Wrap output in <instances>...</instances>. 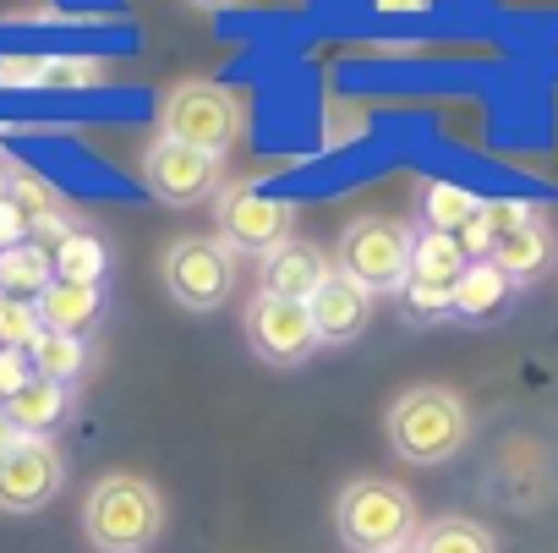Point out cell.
Listing matches in <instances>:
<instances>
[{
  "mask_svg": "<svg viewBox=\"0 0 558 553\" xmlns=\"http://www.w3.org/2000/svg\"><path fill=\"white\" fill-rule=\"evenodd\" d=\"M83 537L94 553H148L165 537V493L137 471H110L83 498Z\"/></svg>",
  "mask_w": 558,
  "mask_h": 553,
  "instance_id": "6da1fadb",
  "label": "cell"
},
{
  "mask_svg": "<svg viewBox=\"0 0 558 553\" xmlns=\"http://www.w3.org/2000/svg\"><path fill=\"white\" fill-rule=\"evenodd\" d=\"M389 449L411 466H444L465 449L471 438V411L449 384H411L395 395L389 417H384Z\"/></svg>",
  "mask_w": 558,
  "mask_h": 553,
  "instance_id": "7a4b0ae2",
  "label": "cell"
},
{
  "mask_svg": "<svg viewBox=\"0 0 558 553\" xmlns=\"http://www.w3.org/2000/svg\"><path fill=\"white\" fill-rule=\"evenodd\" d=\"M335 531L351 553H400L422 531V509L395 477H351L335 498Z\"/></svg>",
  "mask_w": 558,
  "mask_h": 553,
  "instance_id": "3957f363",
  "label": "cell"
},
{
  "mask_svg": "<svg viewBox=\"0 0 558 553\" xmlns=\"http://www.w3.org/2000/svg\"><path fill=\"white\" fill-rule=\"evenodd\" d=\"M411 247H416V225H405L395 214H362V219L345 225L335 268L351 274L356 286H367L373 297L378 291H405V280H411Z\"/></svg>",
  "mask_w": 558,
  "mask_h": 553,
  "instance_id": "277c9868",
  "label": "cell"
},
{
  "mask_svg": "<svg viewBox=\"0 0 558 553\" xmlns=\"http://www.w3.org/2000/svg\"><path fill=\"white\" fill-rule=\"evenodd\" d=\"M159 137H175V143L203 148V154L219 159V154L241 137V105H235V94H225L219 83L186 77V83H175V88L159 99Z\"/></svg>",
  "mask_w": 558,
  "mask_h": 553,
  "instance_id": "5b68a950",
  "label": "cell"
},
{
  "mask_svg": "<svg viewBox=\"0 0 558 553\" xmlns=\"http://www.w3.org/2000/svg\"><path fill=\"white\" fill-rule=\"evenodd\" d=\"M214 225H219V241L230 252H252V257H268L286 241H296V203L274 197L263 187H219L214 192Z\"/></svg>",
  "mask_w": 558,
  "mask_h": 553,
  "instance_id": "8992f818",
  "label": "cell"
},
{
  "mask_svg": "<svg viewBox=\"0 0 558 553\" xmlns=\"http://www.w3.org/2000/svg\"><path fill=\"white\" fill-rule=\"evenodd\" d=\"M165 291L186 313H214L235 291V252L219 236H181L165 252Z\"/></svg>",
  "mask_w": 558,
  "mask_h": 553,
  "instance_id": "52a82bcc",
  "label": "cell"
},
{
  "mask_svg": "<svg viewBox=\"0 0 558 553\" xmlns=\"http://www.w3.org/2000/svg\"><path fill=\"white\" fill-rule=\"evenodd\" d=\"M66 482V460L56 438H17L0 455V509L7 515H34L45 509Z\"/></svg>",
  "mask_w": 558,
  "mask_h": 553,
  "instance_id": "ba28073f",
  "label": "cell"
},
{
  "mask_svg": "<svg viewBox=\"0 0 558 553\" xmlns=\"http://www.w3.org/2000/svg\"><path fill=\"white\" fill-rule=\"evenodd\" d=\"M246 340L268 368H302L318 351V329L307 302H279V297H252L246 308Z\"/></svg>",
  "mask_w": 558,
  "mask_h": 553,
  "instance_id": "9c48e42d",
  "label": "cell"
},
{
  "mask_svg": "<svg viewBox=\"0 0 558 553\" xmlns=\"http://www.w3.org/2000/svg\"><path fill=\"white\" fill-rule=\"evenodd\" d=\"M143 181L159 203L170 208H192L203 203L208 192H219V159L203 154V148H186L175 137H154L148 154H143Z\"/></svg>",
  "mask_w": 558,
  "mask_h": 553,
  "instance_id": "30bf717a",
  "label": "cell"
},
{
  "mask_svg": "<svg viewBox=\"0 0 558 553\" xmlns=\"http://www.w3.org/2000/svg\"><path fill=\"white\" fill-rule=\"evenodd\" d=\"M307 313H313L318 346H351V340H362L367 324H373V291L335 268L329 280L318 286V297L307 302Z\"/></svg>",
  "mask_w": 558,
  "mask_h": 553,
  "instance_id": "8fae6325",
  "label": "cell"
},
{
  "mask_svg": "<svg viewBox=\"0 0 558 553\" xmlns=\"http://www.w3.org/2000/svg\"><path fill=\"white\" fill-rule=\"evenodd\" d=\"M329 274H335V263H329L324 247H313V241H286L279 252L263 257L257 291H263V297H279V302H313Z\"/></svg>",
  "mask_w": 558,
  "mask_h": 553,
  "instance_id": "7c38bea8",
  "label": "cell"
},
{
  "mask_svg": "<svg viewBox=\"0 0 558 553\" xmlns=\"http://www.w3.org/2000/svg\"><path fill=\"white\" fill-rule=\"evenodd\" d=\"M39 324L50 335H88L105 313V286H77V280H50V291L34 302Z\"/></svg>",
  "mask_w": 558,
  "mask_h": 553,
  "instance_id": "4fadbf2b",
  "label": "cell"
},
{
  "mask_svg": "<svg viewBox=\"0 0 558 553\" xmlns=\"http://www.w3.org/2000/svg\"><path fill=\"white\" fill-rule=\"evenodd\" d=\"M553 257H558V241H553V225L536 214L531 225H520L514 236H504L498 241V252H493V263L509 274L514 286H531V280H542V274L553 268Z\"/></svg>",
  "mask_w": 558,
  "mask_h": 553,
  "instance_id": "5bb4252c",
  "label": "cell"
},
{
  "mask_svg": "<svg viewBox=\"0 0 558 553\" xmlns=\"http://www.w3.org/2000/svg\"><path fill=\"white\" fill-rule=\"evenodd\" d=\"M536 219V208H525V203H509V197H493V203H482V214L454 236V247H460V257L465 263H487L493 252H498V241L504 236H514L520 225H531Z\"/></svg>",
  "mask_w": 558,
  "mask_h": 553,
  "instance_id": "9a60e30c",
  "label": "cell"
},
{
  "mask_svg": "<svg viewBox=\"0 0 558 553\" xmlns=\"http://www.w3.org/2000/svg\"><path fill=\"white\" fill-rule=\"evenodd\" d=\"M72 406H77V395H72L66 384H50V378H39V373H34V384L7 406V417L17 422V433H23V438H50V433L72 417Z\"/></svg>",
  "mask_w": 558,
  "mask_h": 553,
  "instance_id": "2e32d148",
  "label": "cell"
},
{
  "mask_svg": "<svg viewBox=\"0 0 558 553\" xmlns=\"http://www.w3.org/2000/svg\"><path fill=\"white\" fill-rule=\"evenodd\" d=\"M514 280L487 257V263H465L460 286H454V302H449V318H493L504 302H509Z\"/></svg>",
  "mask_w": 558,
  "mask_h": 553,
  "instance_id": "e0dca14e",
  "label": "cell"
},
{
  "mask_svg": "<svg viewBox=\"0 0 558 553\" xmlns=\"http://www.w3.org/2000/svg\"><path fill=\"white\" fill-rule=\"evenodd\" d=\"M487 197H476L471 187L460 181H427L422 187V230H438V236H460L476 214H482Z\"/></svg>",
  "mask_w": 558,
  "mask_h": 553,
  "instance_id": "ac0fdd59",
  "label": "cell"
},
{
  "mask_svg": "<svg viewBox=\"0 0 558 553\" xmlns=\"http://www.w3.org/2000/svg\"><path fill=\"white\" fill-rule=\"evenodd\" d=\"M56 280V263L45 247L23 241L12 252H0V297H17V302H39Z\"/></svg>",
  "mask_w": 558,
  "mask_h": 553,
  "instance_id": "d6986e66",
  "label": "cell"
},
{
  "mask_svg": "<svg viewBox=\"0 0 558 553\" xmlns=\"http://www.w3.org/2000/svg\"><path fill=\"white\" fill-rule=\"evenodd\" d=\"M416 553H498V537L471 515H438L416 531Z\"/></svg>",
  "mask_w": 558,
  "mask_h": 553,
  "instance_id": "ffe728a7",
  "label": "cell"
},
{
  "mask_svg": "<svg viewBox=\"0 0 558 553\" xmlns=\"http://www.w3.org/2000/svg\"><path fill=\"white\" fill-rule=\"evenodd\" d=\"M56 280H77V286H105V268H110V247L94 230H72L56 252Z\"/></svg>",
  "mask_w": 558,
  "mask_h": 553,
  "instance_id": "44dd1931",
  "label": "cell"
},
{
  "mask_svg": "<svg viewBox=\"0 0 558 553\" xmlns=\"http://www.w3.org/2000/svg\"><path fill=\"white\" fill-rule=\"evenodd\" d=\"M28 362H34V373L39 378H50V384H77L83 378V368H88V340L83 335H39L34 340V351H28Z\"/></svg>",
  "mask_w": 558,
  "mask_h": 553,
  "instance_id": "7402d4cb",
  "label": "cell"
},
{
  "mask_svg": "<svg viewBox=\"0 0 558 553\" xmlns=\"http://www.w3.org/2000/svg\"><path fill=\"white\" fill-rule=\"evenodd\" d=\"M465 274V257L454 247V236H438V230H416V247H411V280H427V286H460Z\"/></svg>",
  "mask_w": 558,
  "mask_h": 553,
  "instance_id": "603a6c76",
  "label": "cell"
},
{
  "mask_svg": "<svg viewBox=\"0 0 558 553\" xmlns=\"http://www.w3.org/2000/svg\"><path fill=\"white\" fill-rule=\"evenodd\" d=\"M45 335L39 308L17 302V297H0V351H34V340Z\"/></svg>",
  "mask_w": 558,
  "mask_h": 553,
  "instance_id": "cb8c5ba5",
  "label": "cell"
},
{
  "mask_svg": "<svg viewBox=\"0 0 558 553\" xmlns=\"http://www.w3.org/2000/svg\"><path fill=\"white\" fill-rule=\"evenodd\" d=\"M7 197H12V203H17L28 219H50V214H61V192H56L45 176L23 170V165L12 170V192H7Z\"/></svg>",
  "mask_w": 558,
  "mask_h": 553,
  "instance_id": "d4e9b609",
  "label": "cell"
},
{
  "mask_svg": "<svg viewBox=\"0 0 558 553\" xmlns=\"http://www.w3.org/2000/svg\"><path fill=\"white\" fill-rule=\"evenodd\" d=\"M400 297H405V313H411V318H427V324H433V318H449V302H454L449 286H427V280H405Z\"/></svg>",
  "mask_w": 558,
  "mask_h": 553,
  "instance_id": "484cf974",
  "label": "cell"
},
{
  "mask_svg": "<svg viewBox=\"0 0 558 553\" xmlns=\"http://www.w3.org/2000/svg\"><path fill=\"white\" fill-rule=\"evenodd\" d=\"M28 384H34V362H28V351H0V411H7Z\"/></svg>",
  "mask_w": 558,
  "mask_h": 553,
  "instance_id": "4316f807",
  "label": "cell"
},
{
  "mask_svg": "<svg viewBox=\"0 0 558 553\" xmlns=\"http://www.w3.org/2000/svg\"><path fill=\"white\" fill-rule=\"evenodd\" d=\"M105 67L99 61H45V88H72V83H99Z\"/></svg>",
  "mask_w": 558,
  "mask_h": 553,
  "instance_id": "83f0119b",
  "label": "cell"
},
{
  "mask_svg": "<svg viewBox=\"0 0 558 553\" xmlns=\"http://www.w3.org/2000/svg\"><path fill=\"white\" fill-rule=\"evenodd\" d=\"M23 241H34V219H28L12 197H0V252H12V247H23Z\"/></svg>",
  "mask_w": 558,
  "mask_h": 553,
  "instance_id": "f1b7e54d",
  "label": "cell"
},
{
  "mask_svg": "<svg viewBox=\"0 0 558 553\" xmlns=\"http://www.w3.org/2000/svg\"><path fill=\"white\" fill-rule=\"evenodd\" d=\"M39 77H45V61H34V56H7L0 61V88H28Z\"/></svg>",
  "mask_w": 558,
  "mask_h": 553,
  "instance_id": "f546056e",
  "label": "cell"
},
{
  "mask_svg": "<svg viewBox=\"0 0 558 553\" xmlns=\"http://www.w3.org/2000/svg\"><path fill=\"white\" fill-rule=\"evenodd\" d=\"M17 438H23V433H17V422H12L7 411H0V455H7V449H12Z\"/></svg>",
  "mask_w": 558,
  "mask_h": 553,
  "instance_id": "4dcf8cb0",
  "label": "cell"
},
{
  "mask_svg": "<svg viewBox=\"0 0 558 553\" xmlns=\"http://www.w3.org/2000/svg\"><path fill=\"white\" fill-rule=\"evenodd\" d=\"M12 170H17V165H12L7 154H0V197H7V192H12Z\"/></svg>",
  "mask_w": 558,
  "mask_h": 553,
  "instance_id": "1f68e13d",
  "label": "cell"
},
{
  "mask_svg": "<svg viewBox=\"0 0 558 553\" xmlns=\"http://www.w3.org/2000/svg\"><path fill=\"white\" fill-rule=\"evenodd\" d=\"M197 7H219V0H197Z\"/></svg>",
  "mask_w": 558,
  "mask_h": 553,
  "instance_id": "d6a6232c",
  "label": "cell"
},
{
  "mask_svg": "<svg viewBox=\"0 0 558 553\" xmlns=\"http://www.w3.org/2000/svg\"><path fill=\"white\" fill-rule=\"evenodd\" d=\"M400 553H416V542H411V548H400Z\"/></svg>",
  "mask_w": 558,
  "mask_h": 553,
  "instance_id": "836d02e7",
  "label": "cell"
}]
</instances>
